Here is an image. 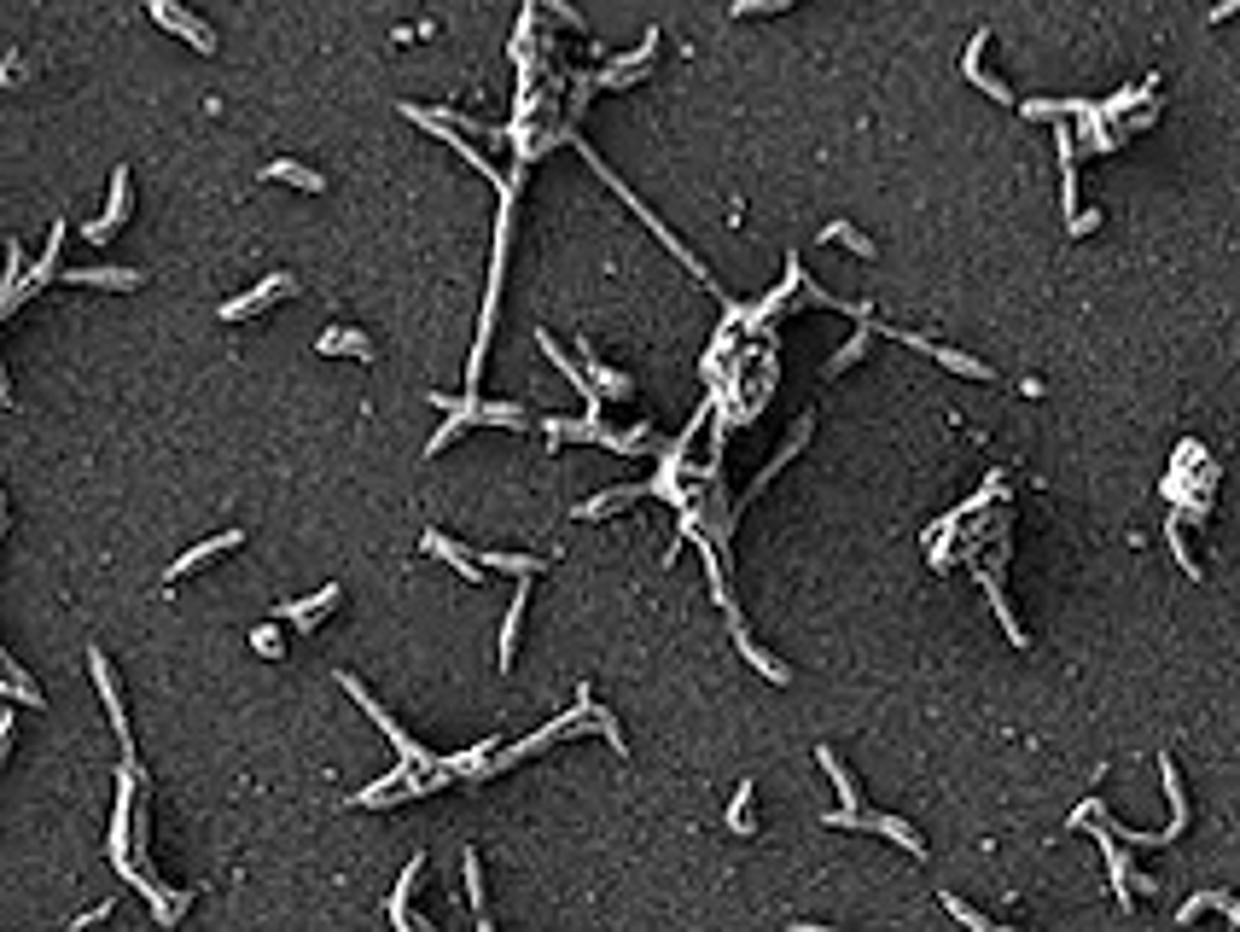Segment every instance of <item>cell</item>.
<instances>
[{"label": "cell", "mask_w": 1240, "mask_h": 932, "mask_svg": "<svg viewBox=\"0 0 1240 932\" xmlns=\"http://www.w3.org/2000/svg\"><path fill=\"white\" fill-rule=\"evenodd\" d=\"M576 152H583V158H588V169H600V181H606V186H611V193H618V198H623V205H630V210H635V216H641V222H647V228H653V240H658V245H665V251H670V257H682V263H688V268H693V275H700V286H710V268H705V263H700V257H693V251H688V245H682V240H676V233H670V228H665V222H658V216H653V210H647V205H641V198H635V193H630V186H623V181H618V175H611V169H606V164H600V152H594V146H583V141H576Z\"/></svg>", "instance_id": "1"}, {"label": "cell", "mask_w": 1240, "mask_h": 932, "mask_svg": "<svg viewBox=\"0 0 1240 932\" xmlns=\"http://www.w3.org/2000/svg\"><path fill=\"white\" fill-rule=\"evenodd\" d=\"M402 117H408V123H420V129H431L437 141H443V146L454 152V158H466V169H478V175H489V181L501 186V169L489 164L478 146H466V134H454V123H443V117H437L431 106H402ZM501 193H507V186H501Z\"/></svg>", "instance_id": "2"}, {"label": "cell", "mask_w": 1240, "mask_h": 932, "mask_svg": "<svg viewBox=\"0 0 1240 932\" xmlns=\"http://www.w3.org/2000/svg\"><path fill=\"white\" fill-rule=\"evenodd\" d=\"M827 827H874V834H886V839H897L903 845L909 857H926V845H921V834L903 822V816H868V810H827Z\"/></svg>", "instance_id": "3"}, {"label": "cell", "mask_w": 1240, "mask_h": 932, "mask_svg": "<svg viewBox=\"0 0 1240 932\" xmlns=\"http://www.w3.org/2000/svg\"><path fill=\"white\" fill-rule=\"evenodd\" d=\"M297 292H303V286H297L292 275H268V280H257V286H251V292L228 298V303H222V310H216V315H222V320H245V315H263V310H268V303H275V298H297Z\"/></svg>", "instance_id": "4"}, {"label": "cell", "mask_w": 1240, "mask_h": 932, "mask_svg": "<svg viewBox=\"0 0 1240 932\" xmlns=\"http://www.w3.org/2000/svg\"><path fill=\"white\" fill-rule=\"evenodd\" d=\"M88 670H94V688H99V700H106V717L117 728V740H123V752H134V740H129V711H123V688H117V670H111V658L88 647Z\"/></svg>", "instance_id": "5"}, {"label": "cell", "mask_w": 1240, "mask_h": 932, "mask_svg": "<svg viewBox=\"0 0 1240 932\" xmlns=\"http://www.w3.org/2000/svg\"><path fill=\"white\" fill-rule=\"evenodd\" d=\"M146 12H151V19H158L163 29H175V36L193 41V53H216V29L204 24V19H193L186 7H175V0H146Z\"/></svg>", "instance_id": "6"}, {"label": "cell", "mask_w": 1240, "mask_h": 932, "mask_svg": "<svg viewBox=\"0 0 1240 932\" xmlns=\"http://www.w3.org/2000/svg\"><path fill=\"white\" fill-rule=\"evenodd\" d=\"M129 205H134V198H129V169H117V175H111V193H106V210H99V222L82 228V240H88V245H106L111 233L129 222Z\"/></svg>", "instance_id": "7"}, {"label": "cell", "mask_w": 1240, "mask_h": 932, "mask_svg": "<svg viewBox=\"0 0 1240 932\" xmlns=\"http://www.w3.org/2000/svg\"><path fill=\"white\" fill-rule=\"evenodd\" d=\"M59 245H64V222H59L53 233H47V251L36 257V268H29V275H24V286H19V292H12V298H0V315H12V310H19V303H24L29 292H41V286L53 280V268H59Z\"/></svg>", "instance_id": "8"}, {"label": "cell", "mask_w": 1240, "mask_h": 932, "mask_svg": "<svg viewBox=\"0 0 1240 932\" xmlns=\"http://www.w3.org/2000/svg\"><path fill=\"white\" fill-rule=\"evenodd\" d=\"M891 338H903V344H914V350H926V355H938V362L949 367V373H961V379H996L990 367L978 362V355H967V350H949V344H932V338H921V332H891Z\"/></svg>", "instance_id": "9"}, {"label": "cell", "mask_w": 1240, "mask_h": 932, "mask_svg": "<svg viewBox=\"0 0 1240 932\" xmlns=\"http://www.w3.org/2000/svg\"><path fill=\"white\" fill-rule=\"evenodd\" d=\"M728 630H734V647H740V658H745V665H752L757 676H769L775 688H787V682H792V670L780 665V658H769V653H763L757 641H752V630L740 624V613H728Z\"/></svg>", "instance_id": "10"}, {"label": "cell", "mask_w": 1240, "mask_h": 932, "mask_svg": "<svg viewBox=\"0 0 1240 932\" xmlns=\"http://www.w3.org/2000/svg\"><path fill=\"white\" fill-rule=\"evenodd\" d=\"M984 47H990V29H978V36H973V47H967V59H961V71H967V82H978V88H984V94L996 99V106H1019L1008 82H996L990 71H984Z\"/></svg>", "instance_id": "11"}, {"label": "cell", "mask_w": 1240, "mask_h": 932, "mask_svg": "<svg viewBox=\"0 0 1240 932\" xmlns=\"http://www.w3.org/2000/svg\"><path fill=\"white\" fill-rule=\"evenodd\" d=\"M536 344H542V355H548V362H554V367H559V379H571V391H576V397H583V402H588V409H600V402H606V397H600V385H594V379H588V373H583V367H571V362H566V355H559V338H554V332H542V327H536Z\"/></svg>", "instance_id": "12"}, {"label": "cell", "mask_w": 1240, "mask_h": 932, "mask_svg": "<svg viewBox=\"0 0 1240 932\" xmlns=\"http://www.w3.org/2000/svg\"><path fill=\"white\" fill-rule=\"evenodd\" d=\"M810 426H815V414H798V426H792V437H787V444L775 449V461H769V467H763L757 479H752V489H745V501H752L757 489H769V484L780 479V472H787V461H792V455H798V449L810 444Z\"/></svg>", "instance_id": "13"}, {"label": "cell", "mask_w": 1240, "mask_h": 932, "mask_svg": "<svg viewBox=\"0 0 1240 932\" xmlns=\"http://www.w3.org/2000/svg\"><path fill=\"white\" fill-rule=\"evenodd\" d=\"M798 286H804V263H798V257H787V280H780L775 286V292L769 298H763L757 303V310L752 315H745V332H757V327H769V320L780 315V303H787V298H798Z\"/></svg>", "instance_id": "14"}, {"label": "cell", "mask_w": 1240, "mask_h": 932, "mask_svg": "<svg viewBox=\"0 0 1240 932\" xmlns=\"http://www.w3.org/2000/svg\"><path fill=\"white\" fill-rule=\"evenodd\" d=\"M240 542H245V531H240V524H233V531H216L210 542H198V548L193 554H181L175 559V566H169L163 571V583H175V578H186V571H198L204 566V559H216V554H228V548H240Z\"/></svg>", "instance_id": "15"}, {"label": "cell", "mask_w": 1240, "mask_h": 932, "mask_svg": "<svg viewBox=\"0 0 1240 932\" xmlns=\"http://www.w3.org/2000/svg\"><path fill=\"white\" fill-rule=\"evenodd\" d=\"M338 601H344V589H338V583H327V589H315V595H303V601H285L275 618H292L297 630H315V618H320V613H332Z\"/></svg>", "instance_id": "16"}, {"label": "cell", "mask_w": 1240, "mask_h": 932, "mask_svg": "<svg viewBox=\"0 0 1240 932\" xmlns=\"http://www.w3.org/2000/svg\"><path fill=\"white\" fill-rule=\"evenodd\" d=\"M263 181H285V186H297V193H327V175L309 164H297V158H275V164H263Z\"/></svg>", "instance_id": "17"}, {"label": "cell", "mask_w": 1240, "mask_h": 932, "mask_svg": "<svg viewBox=\"0 0 1240 932\" xmlns=\"http://www.w3.org/2000/svg\"><path fill=\"white\" fill-rule=\"evenodd\" d=\"M420 548H426V554H437V559H449V566L461 571L466 583H484V571H489L484 559H466V548H454V542H449L443 531H426V536H420Z\"/></svg>", "instance_id": "18"}, {"label": "cell", "mask_w": 1240, "mask_h": 932, "mask_svg": "<svg viewBox=\"0 0 1240 932\" xmlns=\"http://www.w3.org/2000/svg\"><path fill=\"white\" fill-rule=\"evenodd\" d=\"M141 280V268H71L64 275V286H106V292H134Z\"/></svg>", "instance_id": "19"}, {"label": "cell", "mask_w": 1240, "mask_h": 932, "mask_svg": "<svg viewBox=\"0 0 1240 932\" xmlns=\"http://www.w3.org/2000/svg\"><path fill=\"white\" fill-rule=\"evenodd\" d=\"M524 595H531V578H519V589H513V606H507V618H501V670H513V658H519V630H524Z\"/></svg>", "instance_id": "20"}, {"label": "cell", "mask_w": 1240, "mask_h": 932, "mask_svg": "<svg viewBox=\"0 0 1240 932\" xmlns=\"http://www.w3.org/2000/svg\"><path fill=\"white\" fill-rule=\"evenodd\" d=\"M315 350H320V355H355V362H373V338H367V332H355V327H332V332H320V338H315Z\"/></svg>", "instance_id": "21"}, {"label": "cell", "mask_w": 1240, "mask_h": 932, "mask_svg": "<svg viewBox=\"0 0 1240 932\" xmlns=\"http://www.w3.org/2000/svg\"><path fill=\"white\" fill-rule=\"evenodd\" d=\"M461 869H466V904H472V927H478V932H489L496 921H489V909H484V862H478V851H472V845H466Z\"/></svg>", "instance_id": "22"}, {"label": "cell", "mask_w": 1240, "mask_h": 932, "mask_svg": "<svg viewBox=\"0 0 1240 932\" xmlns=\"http://www.w3.org/2000/svg\"><path fill=\"white\" fill-rule=\"evenodd\" d=\"M815 758H822V770H827V782H834V787H839V804H844V810H862V792H856V775H851V770H844V764H839V752H834V746H815Z\"/></svg>", "instance_id": "23"}, {"label": "cell", "mask_w": 1240, "mask_h": 932, "mask_svg": "<svg viewBox=\"0 0 1240 932\" xmlns=\"http://www.w3.org/2000/svg\"><path fill=\"white\" fill-rule=\"evenodd\" d=\"M0 676H7V700H19V705H47V693L24 676V665L12 653H0Z\"/></svg>", "instance_id": "24"}, {"label": "cell", "mask_w": 1240, "mask_h": 932, "mask_svg": "<svg viewBox=\"0 0 1240 932\" xmlns=\"http://www.w3.org/2000/svg\"><path fill=\"white\" fill-rule=\"evenodd\" d=\"M653 484H623V489H606V496H594V501H583L576 507V519H600V513H618V507H630L635 496H647Z\"/></svg>", "instance_id": "25"}, {"label": "cell", "mask_w": 1240, "mask_h": 932, "mask_svg": "<svg viewBox=\"0 0 1240 932\" xmlns=\"http://www.w3.org/2000/svg\"><path fill=\"white\" fill-rule=\"evenodd\" d=\"M588 379L600 385V397H606V402H630V397H635V379H630V373H618V367H600V362H594V355H588Z\"/></svg>", "instance_id": "26"}, {"label": "cell", "mask_w": 1240, "mask_h": 932, "mask_svg": "<svg viewBox=\"0 0 1240 932\" xmlns=\"http://www.w3.org/2000/svg\"><path fill=\"white\" fill-rule=\"evenodd\" d=\"M420 862H426V857L408 862L402 880H397V892H390V927H414V915H408V892H414V880H420Z\"/></svg>", "instance_id": "27"}, {"label": "cell", "mask_w": 1240, "mask_h": 932, "mask_svg": "<svg viewBox=\"0 0 1240 932\" xmlns=\"http://www.w3.org/2000/svg\"><path fill=\"white\" fill-rule=\"evenodd\" d=\"M1200 909H1223V915H1229V921L1240 927V904H1235V897L1229 892H1200V897H1188V904H1182V915H1177V921H1194V915Z\"/></svg>", "instance_id": "28"}, {"label": "cell", "mask_w": 1240, "mask_h": 932, "mask_svg": "<svg viewBox=\"0 0 1240 932\" xmlns=\"http://www.w3.org/2000/svg\"><path fill=\"white\" fill-rule=\"evenodd\" d=\"M484 566L489 571H507V578H536V571H548L542 559H531V554H484Z\"/></svg>", "instance_id": "29"}, {"label": "cell", "mask_w": 1240, "mask_h": 932, "mask_svg": "<svg viewBox=\"0 0 1240 932\" xmlns=\"http://www.w3.org/2000/svg\"><path fill=\"white\" fill-rule=\"evenodd\" d=\"M874 332H879V327H862V332H851V344L827 355V373H844V367H856L862 355H868V338H874Z\"/></svg>", "instance_id": "30"}, {"label": "cell", "mask_w": 1240, "mask_h": 932, "mask_svg": "<svg viewBox=\"0 0 1240 932\" xmlns=\"http://www.w3.org/2000/svg\"><path fill=\"white\" fill-rule=\"evenodd\" d=\"M478 420H484V426H524V409H519V402H489V397H478Z\"/></svg>", "instance_id": "31"}, {"label": "cell", "mask_w": 1240, "mask_h": 932, "mask_svg": "<svg viewBox=\"0 0 1240 932\" xmlns=\"http://www.w3.org/2000/svg\"><path fill=\"white\" fill-rule=\"evenodd\" d=\"M472 426H478V414H449L443 426L431 432V444H426V455H443V449L454 444V437H461V432H472Z\"/></svg>", "instance_id": "32"}, {"label": "cell", "mask_w": 1240, "mask_h": 932, "mask_svg": "<svg viewBox=\"0 0 1240 932\" xmlns=\"http://www.w3.org/2000/svg\"><path fill=\"white\" fill-rule=\"evenodd\" d=\"M822 240H834V245H844V251H856V257H874V240H862V233H856L851 222H827V228H822Z\"/></svg>", "instance_id": "33"}, {"label": "cell", "mask_w": 1240, "mask_h": 932, "mask_svg": "<svg viewBox=\"0 0 1240 932\" xmlns=\"http://www.w3.org/2000/svg\"><path fill=\"white\" fill-rule=\"evenodd\" d=\"M752 799H757V792H752V782H745L740 792H734V810H728V827H734V834H757V816H752Z\"/></svg>", "instance_id": "34"}, {"label": "cell", "mask_w": 1240, "mask_h": 932, "mask_svg": "<svg viewBox=\"0 0 1240 932\" xmlns=\"http://www.w3.org/2000/svg\"><path fill=\"white\" fill-rule=\"evenodd\" d=\"M588 717H594V728H600V735H606V746H611V752H630V746H623V728H618V717H611L606 705H588Z\"/></svg>", "instance_id": "35"}, {"label": "cell", "mask_w": 1240, "mask_h": 932, "mask_svg": "<svg viewBox=\"0 0 1240 932\" xmlns=\"http://www.w3.org/2000/svg\"><path fill=\"white\" fill-rule=\"evenodd\" d=\"M944 909H949V915H956V921H961V927H973V932H990V927H996V921H984V915H978V909H967V904H961V897H956V892H944Z\"/></svg>", "instance_id": "36"}, {"label": "cell", "mask_w": 1240, "mask_h": 932, "mask_svg": "<svg viewBox=\"0 0 1240 932\" xmlns=\"http://www.w3.org/2000/svg\"><path fill=\"white\" fill-rule=\"evenodd\" d=\"M1165 536H1170V548H1177V566L1188 571V578H1200V566H1194V554H1188V542H1182V524H1177V519H1165Z\"/></svg>", "instance_id": "37"}, {"label": "cell", "mask_w": 1240, "mask_h": 932, "mask_svg": "<svg viewBox=\"0 0 1240 932\" xmlns=\"http://www.w3.org/2000/svg\"><path fill=\"white\" fill-rule=\"evenodd\" d=\"M251 647H257L263 658H285V647H280V630H275V624H263V630H251Z\"/></svg>", "instance_id": "38"}, {"label": "cell", "mask_w": 1240, "mask_h": 932, "mask_svg": "<svg viewBox=\"0 0 1240 932\" xmlns=\"http://www.w3.org/2000/svg\"><path fill=\"white\" fill-rule=\"evenodd\" d=\"M19 286H24V251H19V245H7V292H0V298H12Z\"/></svg>", "instance_id": "39"}, {"label": "cell", "mask_w": 1240, "mask_h": 932, "mask_svg": "<svg viewBox=\"0 0 1240 932\" xmlns=\"http://www.w3.org/2000/svg\"><path fill=\"white\" fill-rule=\"evenodd\" d=\"M780 7H792V0H734V19H745V12H780Z\"/></svg>", "instance_id": "40"}, {"label": "cell", "mask_w": 1240, "mask_h": 932, "mask_svg": "<svg viewBox=\"0 0 1240 932\" xmlns=\"http://www.w3.org/2000/svg\"><path fill=\"white\" fill-rule=\"evenodd\" d=\"M1066 228H1072V240H1078V233H1095V228H1101V210H1083V216H1066Z\"/></svg>", "instance_id": "41"}, {"label": "cell", "mask_w": 1240, "mask_h": 932, "mask_svg": "<svg viewBox=\"0 0 1240 932\" xmlns=\"http://www.w3.org/2000/svg\"><path fill=\"white\" fill-rule=\"evenodd\" d=\"M548 12H554V19H566V24H571V29H583V19H576V12H571V7H566V0H548Z\"/></svg>", "instance_id": "42"}]
</instances>
